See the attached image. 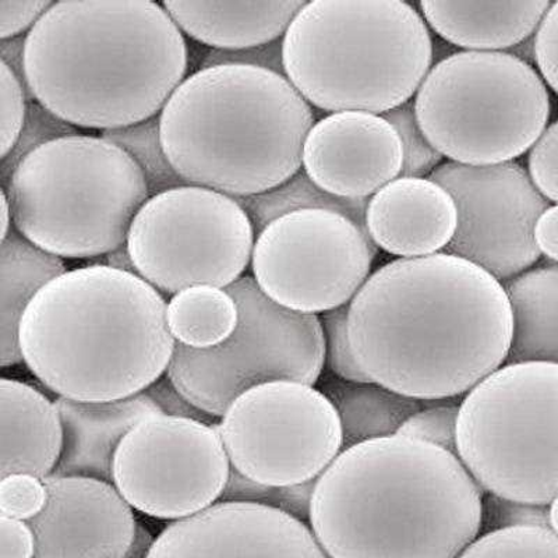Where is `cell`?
<instances>
[{
    "label": "cell",
    "instance_id": "1",
    "mask_svg": "<svg viewBox=\"0 0 558 558\" xmlns=\"http://www.w3.org/2000/svg\"><path fill=\"white\" fill-rule=\"evenodd\" d=\"M348 331L373 383L437 401L472 391L505 365L514 317L500 281L441 252L371 274L349 303Z\"/></svg>",
    "mask_w": 558,
    "mask_h": 558
},
{
    "label": "cell",
    "instance_id": "2",
    "mask_svg": "<svg viewBox=\"0 0 558 558\" xmlns=\"http://www.w3.org/2000/svg\"><path fill=\"white\" fill-rule=\"evenodd\" d=\"M483 496L456 453L396 435L343 450L308 521L328 558H460L481 533Z\"/></svg>",
    "mask_w": 558,
    "mask_h": 558
},
{
    "label": "cell",
    "instance_id": "3",
    "mask_svg": "<svg viewBox=\"0 0 558 558\" xmlns=\"http://www.w3.org/2000/svg\"><path fill=\"white\" fill-rule=\"evenodd\" d=\"M187 44L151 0H61L26 38L35 101L107 132L157 117L187 72Z\"/></svg>",
    "mask_w": 558,
    "mask_h": 558
},
{
    "label": "cell",
    "instance_id": "4",
    "mask_svg": "<svg viewBox=\"0 0 558 558\" xmlns=\"http://www.w3.org/2000/svg\"><path fill=\"white\" fill-rule=\"evenodd\" d=\"M167 308L137 274L104 264L77 268L29 303L20 322V351L33 375L63 398L123 400L168 371L177 341Z\"/></svg>",
    "mask_w": 558,
    "mask_h": 558
},
{
    "label": "cell",
    "instance_id": "5",
    "mask_svg": "<svg viewBox=\"0 0 558 558\" xmlns=\"http://www.w3.org/2000/svg\"><path fill=\"white\" fill-rule=\"evenodd\" d=\"M314 123L311 104L286 76L239 64L197 70L159 113L174 171L235 198L271 191L301 171Z\"/></svg>",
    "mask_w": 558,
    "mask_h": 558
},
{
    "label": "cell",
    "instance_id": "6",
    "mask_svg": "<svg viewBox=\"0 0 558 558\" xmlns=\"http://www.w3.org/2000/svg\"><path fill=\"white\" fill-rule=\"evenodd\" d=\"M286 76L313 107L383 114L430 72L427 23L402 0H313L282 37Z\"/></svg>",
    "mask_w": 558,
    "mask_h": 558
},
{
    "label": "cell",
    "instance_id": "7",
    "mask_svg": "<svg viewBox=\"0 0 558 558\" xmlns=\"http://www.w3.org/2000/svg\"><path fill=\"white\" fill-rule=\"evenodd\" d=\"M2 189L13 228L61 258L107 256L126 244L149 198L142 169L126 151L82 133L35 149Z\"/></svg>",
    "mask_w": 558,
    "mask_h": 558
},
{
    "label": "cell",
    "instance_id": "8",
    "mask_svg": "<svg viewBox=\"0 0 558 558\" xmlns=\"http://www.w3.org/2000/svg\"><path fill=\"white\" fill-rule=\"evenodd\" d=\"M413 102L432 146L450 162L472 167L521 157L551 112L541 74L508 52L451 53L432 66Z\"/></svg>",
    "mask_w": 558,
    "mask_h": 558
},
{
    "label": "cell",
    "instance_id": "9",
    "mask_svg": "<svg viewBox=\"0 0 558 558\" xmlns=\"http://www.w3.org/2000/svg\"><path fill=\"white\" fill-rule=\"evenodd\" d=\"M457 456L482 490L550 506L558 496V365L506 363L468 392Z\"/></svg>",
    "mask_w": 558,
    "mask_h": 558
},
{
    "label": "cell",
    "instance_id": "10",
    "mask_svg": "<svg viewBox=\"0 0 558 558\" xmlns=\"http://www.w3.org/2000/svg\"><path fill=\"white\" fill-rule=\"evenodd\" d=\"M226 291L236 302L232 336L209 349L174 348L167 377L189 401L222 417L243 392L262 384L293 381L313 386L326 363L320 317L278 305L253 277Z\"/></svg>",
    "mask_w": 558,
    "mask_h": 558
},
{
    "label": "cell",
    "instance_id": "11",
    "mask_svg": "<svg viewBox=\"0 0 558 558\" xmlns=\"http://www.w3.org/2000/svg\"><path fill=\"white\" fill-rule=\"evenodd\" d=\"M253 223L235 197L184 184L149 197L134 217L128 248L134 268L157 291L227 289L252 262Z\"/></svg>",
    "mask_w": 558,
    "mask_h": 558
},
{
    "label": "cell",
    "instance_id": "12",
    "mask_svg": "<svg viewBox=\"0 0 558 558\" xmlns=\"http://www.w3.org/2000/svg\"><path fill=\"white\" fill-rule=\"evenodd\" d=\"M218 432L231 465L271 487L318 480L343 450L336 407L302 383L274 381L243 392Z\"/></svg>",
    "mask_w": 558,
    "mask_h": 558
},
{
    "label": "cell",
    "instance_id": "13",
    "mask_svg": "<svg viewBox=\"0 0 558 558\" xmlns=\"http://www.w3.org/2000/svg\"><path fill=\"white\" fill-rule=\"evenodd\" d=\"M376 244L351 219L327 209H299L256 236L252 270L278 305L317 314L349 305L367 278Z\"/></svg>",
    "mask_w": 558,
    "mask_h": 558
},
{
    "label": "cell",
    "instance_id": "14",
    "mask_svg": "<svg viewBox=\"0 0 558 558\" xmlns=\"http://www.w3.org/2000/svg\"><path fill=\"white\" fill-rule=\"evenodd\" d=\"M231 466L218 426L161 415L123 438L112 482L134 510L179 521L219 500Z\"/></svg>",
    "mask_w": 558,
    "mask_h": 558
},
{
    "label": "cell",
    "instance_id": "15",
    "mask_svg": "<svg viewBox=\"0 0 558 558\" xmlns=\"http://www.w3.org/2000/svg\"><path fill=\"white\" fill-rule=\"evenodd\" d=\"M428 179L445 187L457 207V231L446 253L476 264L500 282L511 281L539 260L535 227L550 202L521 163L446 162Z\"/></svg>",
    "mask_w": 558,
    "mask_h": 558
},
{
    "label": "cell",
    "instance_id": "16",
    "mask_svg": "<svg viewBox=\"0 0 558 558\" xmlns=\"http://www.w3.org/2000/svg\"><path fill=\"white\" fill-rule=\"evenodd\" d=\"M148 558H328L305 522L254 502H218L169 525Z\"/></svg>",
    "mask_w": 558,
    "mask_h": 558
},
{
    "label": "cell",
    "instance_id": "17",
    "mask_svg": "<svg viewBox=\"0 0 558 558\" xmlns=\"http://www.w3.org/2000/svg\"><path fill=\"white\" fill-rule=\"evenodd\" d=\"M48 501L28 521L34 558H124L137 522L112 483L83 476H48Z\"/></svg>",
    "mask_w": 558,
    "mask_h": 558
},
{
    "label": "cell",
    "instance_id": "18",
    "mask_svg": "<svg viewBox=\"0 0 558 558\" xmlns=\"http://www.w3.org/2000/svg\"><path fill=\"white\" fill-rule=\"evenodd\" d=\"M403 149L396 129L366 112H337L314 123L302 166L323 191L342 198H371L400 178Z\"/></svg>",
    "mask_w": 558,
    "mask_h": 558
},
{
    "label": "cell",
    "instance_id": "19",
    "mask_svg": "<svg viewBox=\"0 0 558 558\" xmlns=\"http://www.w3.org/2000/svg\"><path fill=\"white\" fill-rule=\"evenodd\" d=\"M457 226L451 194L428 178H397L368 198V236L392 256L415 258L445 252Z\"/></svg>",
    "mask_w": 558,
    "mask_h": 558
},
{
    "label": "cell",
    "instance_id": "20",
    "mask_svg": "<svg viewBox=\"0 0 558 558\" xmlns=\"http://www.w3.org/2000/svg\"><path fill=\"white\" fill-rule=\"evenodd\" d=\"M63 425V450L54 476L94 477L112 482L114 453L123 438L147 418L163 415L146 392L123 400L54 401Z\"/></svg>",
    "mask_w": 558,
    "mask_h": 558
},
{
    "label": "cell",
    "instance_id": "21",
    "mask_svg": "<svg viewBox=\"0 0 558 558\" xmlns=\"http://www.w3.org/2000/svg\"><path fill=\"white\" fill-rule=\"evenodd\" d=\"M2 458L0 477L27 473L47 480L63 450V425L57 405L35 388L0 380Z\"/></svg>",
    "mask_w": 558,
    "mask_h": 558
},
{
    "label": "cell",
    "instance_id": "22",
    "mask_svg": "<svg viewBox=\"0 0 558 558\" xmlns=\"http://www.w3.org/2000/svg\"><path fill=\"white\" fill-rule=\"evenodd\" d=\"M551 7L547 0L525 2L418 3L425 22L438 37L473 52H508L532 37Z\"/></svg>",
    "mask_w": 558,
    "mask_h": 558
},
{
    "label": "cell",
    "instance_id": "23",
    "mask_svg": "<svg viewBox=\"0 0 558 558\" xmlns=\"http://www.w3.org/2000/svg\"><path fill=\"white\" fill-rule=\"evenodd\" d=\"M305 0L264 2L162 3L178 27L211 49L235 51L276 41L286 35Z\"/></svg>",
    "mask_w": 558,
    "mask_h": 558
},
{
    "label": "cell",
    "instance_id": "24",
    "mask_svg": "<svg viewBox=\"0 0 558 558\" xmlns=\"http://www.w3.org/2000/svg\"><path fill=\"white\" fill-rule=\"evenodd\" d=\"M66 272L61 257L43 251L12 228L0 246V365L23 361L20 322L45 286Z\"/></svg>",
    "mask_w": 558,
    "mask_h": 558
},
{
    "label": "cell",
    "instance_id": "25",
    "mask_svg": "<svg viewBox=\"0 0 558 558\" xmlns=\"http://www.w3.org/2000/svg\"><path fill=\"white\" fill-rule=\"evenodd\" d=\"M505 288L514 317L506 363L558 365V264L527 270Z\"/></svg>",
    "mask_w": 558,
    "mask_h": 558
},
{
    "label": "cell",
    "instance_id": "26",
    "mask_svg": "<svg viewBox=\"0 0 558 558\" xmlns=\"http://www.w3.org/2000/svg\"><path fill=\"white\" fill-rule=\"evenodd\" d=\"M324 396L340 416L343 450L398 435L403 423L423 410V401L376 383L330 381L324 386Z\"/></svg>",
    "mask_w": 558,
    "mask_h": 558
},
{
    "label": "cell",
    "instance_id": "27",
    "mask_svg": "<svg viewBox=\"0 0 558 558\" xmlns=\"http://www.w3.org/2000/svg\"><path fill=\"white\" fill-rule=\"evenodd\" d=\"M167 320L177 343L192 349H209L232 336L239 311L226 289L198 286L172 296Z\"/></svg>",
    "mask_w": 558,
    "mask_h": 558
},
{
    "label": "cell",
    "instance_id": "28",
    "mask_svg": "<svg viewBox=\"0 0 558 558\" xmlns=\"http://www.w3.org/2000/svg\"><path fill=\"white\" fill-rule=\"evenodd\" d=\"M236 201L246 209L256 236L268 223L276 221L279 217L287 216L289 213L299 211V209H327V211L341 214V216L351 219L368 236L366 228L368 198L355 201V198L333 196V194L318 187L308 178L305 169H301L296 174H293L281 186L271 189L266 193L256 194V196L236 198Z\"/></svg>",
    "mask_w": 558,
    "mask_h": 558
},
{
    "label": "cell",
    "instance_id": "29",
    "mask_svg": "<svg viewBox=\"0 0 558 558\" xmlns=\"http://www.w3.org/2000/svg\"><path fill=\"white\" fill-rule=\"evenodd\" d=\"M102 137L126 151L142 169L149 197L189 184L174 171L163 151L159 114L132 126L102 132Z\"/></svg>",
    "mask_w": 558,
    "mask_h": 558
},
{
    "label": "cell",
    "instance_id": "30",
    "mask_svg": "<svg viewBox=\"0 0 558 558\" xmlns=\"http://www.w3.org/2000/svg\"><path fill=\"white\" fill-rule=\"evenodd\" d=\"M460 558H558V535L549 527H508L477 537Z\"/></svg>",
    "mask_w": 558,
    "mask_h": 558
},
{
    "label": "cell",
    "instance_id": "31",
    "mask_svg": "<svg viewBox=\"0 0 558 558\" xmlns=\"http://www.w3.org/2000/svg\"><path fill=\"white\" fill-rule=\"evenodd\" d=\"M76 134H80L76 126L63 121L38 101L29 102L26 122L23 124L17 142L14 144L12 151L2 158V163H0L2 186L7 184L20 163L35 149L41 148L45 144L54 142V140L76 136Z\"/></svg>",
    "mask_w": 558,
    "mask_h": 558
},
{
    "label": "cell",
    "instance_id": "32",
    "mask_svg": "<svg viewBox=\"0 0 558 558\" xmlns=\"http://www.w3.org/2000/svg\"><path fill=\"white\" fill-rule=\"evenodd\" d=\"M381 117L396 129L403 149L400 178H428L442 161V156L428 142L418 126L415 102L408 101Z\"/></svg>",
    "mask_w": 558,
    "mask_h": 558
},
{
    "label": "cell",
    "instance_id": "33",
    "mask_svg": "<svg viewBox=\"0 0 558 558\" xmlns=\"http://www.w3.org/2000/svg\"><path fill=\"white\" fill-rule=\"evenodd\" d=\"M349 305L323 313L320 317L326 362L333 375L349 383H373L359 365L348 331Z\"/></svg>",
    "mask_w": 558,
    "mask_h": 558
},
{
    "label": "cell",
    "instance_id": "34",
    "mask_svg": "<svg viewBox=\"0 0 558 558\" xmlns=\"http://www.w3.org/2000/svg\"><path fill=\"white\" fill-rule=\"evenodd\" d=\"M460 407L442 403L423 408L403 423L398 435L428 442L457 456V425Z\"/></svg>",
    "mask_w": 558,
    "mask_h": 558
},
{
    "label": "cell",
    "instance_id": "35",
    "mask_svg": "<svg viewBox=\"0 0 558 558\" xmlns=\"http://www.w3.org/2000/svg\"><path fill=\"white\" fill-rule=\"evenodd\" d=\"M537 526L550 530V506L527 505L487 493L482 501L481 532Z\"/></svg>",
    "mask_w": 558,
    "mask_h": 558
},
{
    "label": "cell",
    "instance_id": "36",
    "mask_svg": "<svg viewBox=\"0 0 558 558\" xmlns=\"http://www.w3.org/2000/svg\"><path fill=\"white\" fill-rule=\"evenodd\" d=\"M48 501L47 486L37 476L14 473L0 481V515L32 521Z\"/></svg>",
    "mask_w": 558,
    "mask_h": 558
},
{
    "label": "cell",
    "instance_id": "37",
    "mask_svg": "<svg viewBox=\"0 0 558 558\" xmlns=\"http://www.w3.org/2000/svg\"><path fill=\"white\" fill-rule=\"evenodd\" d=\"M527 172L537 191L558 204V121L547 126L530 149Z\"/></svg>",
    "mask_w": 558,
    "mask_h": 558
},
{
    "label": "cell",
    "instance_id": "38",
    "mask_svg": "<svg viewBox=\"0 0 558 558\" xmlns=\"http://www.w3.org/2000/svg\"><path fill=\"white\" fill-rule=\"evenodd\" d=\"M0 82H2V128H0V158L7 157L23 124L26 122L28 99L19 80L4 63H0Z\"/></svg>",
    "mask_w": 558,
    "mask_h": 558
},
{
    "label": "cell",
    "instance_id": "39",
    "mask_svg": "<svg viewBox=\"0 0 558 558\" xmlns=\"http://www.w3.org/2000/svg\"><path fill=\"white\" fill-rule=\"evenodd\" d=\"M223 64L260 68L286 76L282 57V38L276 39V41L272 43L257 45V47L235 49V51L208 48L207 51L204 52L202 69L223 66Z\"/></svg>",
    "mask_w": 558,
    "mask_h": 558
},
{
    "label": "cell",
    "instance_id": "40",
    "mask_svg": "<svg viewBox=\"0 0 558 558\" xmlns=\"http://www.w3.org/2000/svg\"><path fill=\"white\" fill-rule=\"evenodd\" d=\"M535 64L543 82L558 94V2L551 3L535 33Z\"/></svg>",
    "mask_w": 558,
    "mask_h": 558
},
{
    "label": "cell",
    "instance_id": "41",
    "mask_svg": "<svg viewBox=\"0 0 558 558\" xmlns=\"http://www.w3.org/2000/svg\"><path fill=\"white\" fill-rule=\"evenodd\" d=\"M52 4L49 0H0V39L27 35Z\"/></svg>",
    "mask_w": 558,
    "mask_h": 558
},
{
    "label": "cell",
    "instance_id": "42",
    "mask_svg": "<svg viewBox=\"0 0 558 558\" xmlns=\"http://www.w3.org/2000/svg\"><path fill=\"white\" fill-rule=\"evenodd\" d=\"M144 392L153 398L163 415L191 418V421L206 423V425L209 426H218L216 417L194 407L182 392H179L178 388L173 386L168 377L158 378V380L151 384Z\"/></svg>",
    "mask_w": 558,
    "mask_h": 558
},
{
    "label": "cell",
    "instance_id": "43",
    "mask_svg": "<svg viewBox=\"0 0 558 558\" xmlns=\"http://www.w3.org/2000/svg\"><path fill=\"white\" fill-rule=\"evenodd\" d=\"M317 480L298 485L274 487L271 497L267 505L286 514L296 518L299 521H306L311 518L314 487Z\"/></svg>",
    "mask_w": 558,
    "mask_h": 558
},
{
    "label": "cell",
    "instance_id": "44",
    "mask_svg": "<svg viewBox=\"0 0 558 558\" xmlns=\"http://www.w3.org/2000/svg\"><path fill=\"white\" fill-rule=\"evenodd\" d=\"M35 547L28 522L0 515V558H34Z\"/></svg>",
    "mask_w": 558,
    "mask_h": 558
},
{
    "label": "cell",
    "instance_id": "45",
    "mask_svg": "<svg viewBox=\"0 0 558 558\" xmlns=\"http://www.w3.org/2000/svg\"><path fill=\"white\" fill-rule=\"evenodd\" d=\"M271 486L262 485L251 477L231 466L226 488H223L219 502H254V505H267L271 497Z\"/></svg>",
    "mask_w": 558,
    "mask_h": 558
},
{
    "label": "cell",
    "instance_id": "46",
    "mask_svg": "<svg viewBox=\"0 0 558 558\" xmlns=\"http://www.w3.org/2000/svg\"><path fill=\"white\" fill-rule=\"evenodd\" d=\"M26 38L27 35H20V37L0 39V54H2V63L7 64L10 72L22 84L28 102H33L35 99L26 76Z\"/></svg>",
    "mask_w": 558,
    "mask_h": 558
},
{
    "label": "cell",
    "instance_id": "47",
    "mask_svg": "<svg viewBox=\"0 0 558 558\" xmlns=\"http://www.w3.org/2000/svg\"><path fill=\"white\" fill-rule=\"evenodd\" d=\"M535 242L541 254L558 263V204L547 208L537 219Z\"/></svg>",
    "mask_w": 558,
    "mask_h": 558
},
{
    "label": "cell",
    "instance_id": "48",
    "mask_svg": "<svg viewBox=\"0 0 558 558\" xmlns=\"http://www.w3.org/2000/svg\"><path fill=\"white\" fill-rule=\"evenodd\" d=\"M154 543H156V539H154L151 532H149L146 526L142 525V523L137 522L131 546H129L124 558H148Z\"/></svg>",
    "mask_w": 558,
    "mask_h": 558
},
{
    "label": "cell",
    "instance_id": "49",
    "mask_svg": "<svg viewBox=\"0 0 558 558\" xmlns=\"http://www.w3.org/2000/svg\"><path fill=\"white\" fill-rule=\"evenodd\" d=\"M102 264L104 266L114 268V270L137 274L132 262L131 253H129L128 244H123V246L108 253Z\"/></svg>",
    "mask_w": 558,
    "mask_h": 558
},
{
    "label": "cell",
    "instance_id": "50",
    "mask_svg": "<svg viewBox=\"0 0 558 558\" xmlns=\"http://www.w3.org/2000/svg\"><path fill=\"white\" fill-rule=\"evenodd\" d=\"M508 53H511L512 57L520 59V61L525 62L527 64L535 63V35L526 38L525 41L518 44L517 47L511 48Z\"/></svg>",
    "mask_w": 558,
    "mask_h": 558
},
{
    "label": "cell",
    "instance_id": "51",
    "mask_svg": "<svg viewBox=\"0 0 558 558\" xmlns=\"http://www.w3.org/2000/svg\"><path fill=\"white\" fill-rule=\"evenodd\" d=\"M0 202H2V233L0 235H2L3 241L9 235V232L12 231L13 226L12 206H10L8 193L3 189Z\"/></svg>",
    "mask_w": 558,
    "mask_h": 558
},
{
    "label": "cell",
    "instance_id": "52",
    "mask_svg": "<svg viewBox=\"0 0 558 558\" xmlns=\"http://www.w3.org/2000/svg\"><path fill=\"white\" fill-rule=\"evenodd\" d=\"M550 530L558 535V496L550 505Z\"/></svg>",
    "mask_w": 558,
    "mask_h": 558
}]
</instances>
